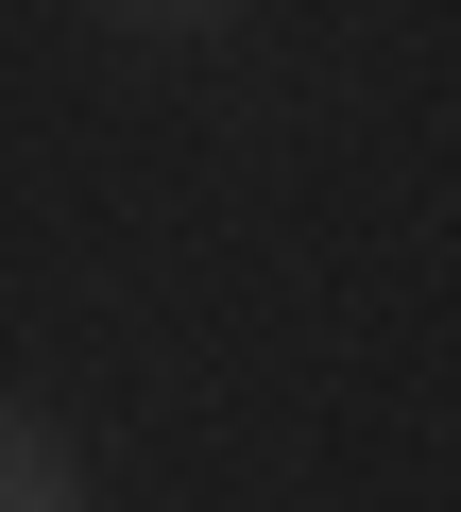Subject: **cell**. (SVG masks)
Returning a JSON list of instances; mask_svg holds the SVG:
<instances>
[{
    "mask_svg": "<svg viewBox=\"0 0 461 512\" xmlns=\"http://www.w3.org/2000/svg\"><path fill=\"white\" fill-rule=\"evenodd\" d=\"M0 512H69V461H52V444H18V495H0Z\"/></svg>",
    "mask_w": 461,
    "mask_h": 512,
    "instance_id": "6da1fadb",
    "label": "cell"
}]
</instances>
